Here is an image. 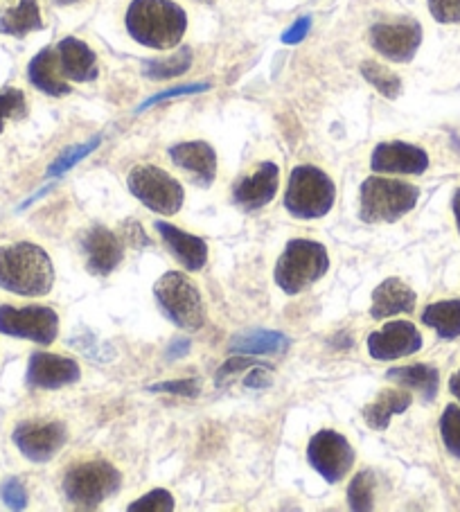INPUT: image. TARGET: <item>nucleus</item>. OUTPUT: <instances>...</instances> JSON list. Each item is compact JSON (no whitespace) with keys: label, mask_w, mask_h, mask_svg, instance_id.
I'll use <instances>...</instances> for the list:
<instances>
[{"label":"nucleus","mask_w":460,"mask_h":512,"mask_svg":"<svg viewBox=\"0 0 460 512\" xmlns=\"http://www.w3.org/2000/svg\"><path fill=\"white\" fill-rule=\"evenodd\" d=\"M131 39L152 50H172L188 30V16L172 0H131L127 10Z\"/></svg>","instance_id":"obj_1"},{"label":"nucleus","mask_w":460,"mask_h":512,"mask_svg":"<svg viewBox=\"0 0 460 512\" xmlns=\"http://www.w3.org/2000/svg\"><path fill=\"white\" fill-rule=\"evenodd\" d=\"M55 282L50 255L37 244L0 246V289L16 296H46Z\"/></svg>","instance_id":"obj_2"},{"label":"nucleus","mask_w":460,"mask_h":512,"mask_svg":"<svg viewBox=\"0 0 460 512\" xmlns=\"http://www.w3.org/2000/svg\"><path fill=\"white\" fill-rule=\"evenodd\" d=\"M420 199V190L406 181L370 176L361 183L359 217L366 224H393L411 213Z\"/></svg>","instance_id":"obj_3"},{"label":"nucleus","mask_w":460,"mask_h":512,"mask_svg":"<svg viewBox=\"0 0 460 512\" xmlns=\"http://www.w3.org/2000/svg\"><path fill=\"white\" fill-rule=\"evenodd\" d=\"M327 267H330V258L323 244L314 240H291L276 264V282L285 294L296 296L321 280Z\"/></svg>","instance_id":"obj_4"},{"label":"nucleus","mask_w":460,"mask_h":512,"mask_svg":"<svg viewBox=\"0 0 460 512\" xmlns=\"http://www.w3.org/2000/svg\"><path fill=\"white\" fill-rule=\"evenodd\" d=\"M336 188L330 176L314 165H298L289 176L285 208L296 219H318L330 213Z\"/></svg>","instance_id":"obj_5"},{"label":"nucleus","mask_w":460,"mask_h":512,"mask_svg":"<svg viewBox=\"0 0 460 512\" xmlns=\"http://www.w3.org/2000/svg\"><path fill=\"white\" fill-rule=\"evenodd\" d=\"M154 296L165 312L167 319L181 330H201L206 323V307L203 298L194 282L179 271H167L165 276L156 282Z\"/></svg>","instance_id":"obj_6"},{"label":"nucleus","mask_w":460,"mask_h":512,"mask_svg":"<svg viewBox=\"0 0 460 512\" xmlns=\"http://www.w3.org/2000/svg\"><path fill=\"white\" fill-rule=\"evenodd\" d=\"M122 485V474L106 461L77 463L64 476L66 499L79 510H95L113 497Z\"/></svg>","instance_id":"obj_7"},{"label":"nucleus","mask_w":460,"mask_h":512,"mask_svg":"<svg viewBox=\"0 0 460 512\" xmlns=\"http://www.w3.org/2000/svg\"><path fill=\"white\" fill-rule=\"evenodd\" d=\"M127 185L134 197L158 215H176L183 206V185L156 165H138L129 172Z\"/></svg>","instance_id":"obj_8"},{"label":"nucleus","mask_w":460,"mask_h":512,"mask_svg":"<svg viewBox=\"0 0 460 512\" xmlns=\"http://www.w3.org/2000/svg\"><path fill=\"white\" fill-rule=\"evenodd\" d=\"M0 334L16 339H28L41 346H50L59 334V316L50 307H0Z\"/></svg>","instance_id":"obj_9"},{"label":"nucleus","mask_w":460,"mask_h":512,"mask_svg":"<svg viewBox=\"0 0 460 512\" xmlns=\"http://www.w3.org/2000/svg\"><path fill=\"white\" fill-rule=\"evenodd\" d=\"M307 458L327 483H339L355 465V449L345 436L323 429L309 440Z\"/></svg>","instance_id":"obj_10"},{"label":"nucleus","mask_w":460,"mask_h":512,"mask_svg":"<svg viewBox=\"0 0 460 512\" xmlns=\"http://www.w3.org/2000/svg\"><path fill=\"white\" fill-rule=\"evenodd\" d=\"M422 43V25L415 19H400L393 23H377L370 28V46L379 55L395 64H406L415 57Z\"/></svg>","instance_id":"obj_11"},{"label":"nucleus","mask_w":460,"mask_h":512,"mask_svg":"<svg viewBox=\"0 0 460 512\" xmlns=\"http://www.w3.org/2000/svg\"><path fill=\"white\" fill-rule=\"evenodd\" d=\"M14 443L32 463H48L66 445V427L61 422H23L14 429Z\"/></svg>","instance_id":"obj_12"},{"label":"nucleus","mask_w":460,"mask_h":512,"mask_svg":"<svg viewBox=\"0 0 460 512\" xmlns=\"http://www.w3.org/2000/svg\"><path fill=\"white\" fill-rule=\"evenodd\" d=\"M422 348V334L409 321H393L368 337L370 357L393 361L415 355Z\"/></svg>","instance_id":"obj_13"},{"label":"nucleus","mask_w":460,"mask_h":512,"mask_svg":"<svg viewBox=\"0 0 460 512\" xmlns=\"http://www.w3.org/2000/svg\"><path fill=\"white\" fill-rule=\"evenodd\" d=\"M370 167L377 174H424L429 167V156L420 147L393 140L375 147Z\"/></svg>","instance_id":"obj_14"},{"label":"nucleus","mask_w":460,"mask_h":512,"mask_svg":"<svg viewBox=\"0 0 460 512\" xmlns=\"http://www.w3.org/2000/svg\"><path fill=\"white\" fill-rule=\"evenodd\" d=\"M82 370L75 359L48 355V352H34L28 366V384L43 391H55L68 384H75Z\"/></svg>","instance_id":"obj_15"},{"label":"nucleus","mask_w":460,"mask_h":512,"mask_svg":"<svg viewBox=\"0 0 460 512\" xmlns=\"http://www.w3.org/2000/svg\"><path fill=\"white\" fill-rule=\"evenodd\" d=\"M280 185V170L278 165L273 163H260L258 170L251 176H244V179L235 185L233 197L240 208L246 213H253V210H260L273 201Z\"/></svg>","instance_id":"obj_16"},{"label":"nucleus","mask_w":460,"mask_h":512,"mask_svg":"<svg viewBox=\"0 0 460 512\" xmlns=\"http://www.w3.org/2000/svg\"><path fill=\"white\" fill-rule=\"evenodd\" d=\"M170 158L174 165H179L181 170L188 172L192 181H197L201 188H208L215 181L217 154L203 140H192V143H179L170 147Z\"/></svg>","instance_id":"obj_17"},{"label":"nucleus","mask_w":460,"mask_h":512,"mask_svg":"<svg viewBox=\"0 0 460 512\" xmlns=\"http://www.w3.org/2000/svg\"><path fill=\"white\" fill-rule=\"evenodd\" d=\"M86 267L95 276H109L122 262V244L109 228L95 226L84 235Z\"/></svg>","instance_id":"obj_18"},{"label":"nucleus","mask_w":460,"mask_h":512,"mask_svg":"<svg viewBox=\"0 0 460 512\" xmlns=\"http://www.w3.org/2000/svg\"><path fill=\"white\" fill-rule=\"evenodd\" d=\"M57 55H59V68L61 75L70 82H93L100 75L97 70V57L95 52L86 46L84 41H79L75 37H66L59 41L57 46Z\"/></svg>","instance_id":"obj_19"},{"label":"nucleus","mask_w":460,"mask_h":512,"mask_svg":"<svg viewBox=\"0 0 460 512\" xmlns=\"http://www.w3.org/2000/svg\"><path fill=\"white\" fill-rule=\"evenodd\" d=\"M156 231L161 233L167 249L188 271H199L208 262V244L197 235H190L172 224L156 222Z\"/></svg>","instance_id":"obj_20"},{"label":"nucleus","mask_w":460,"mask_h":512,"mask_svg":"<svg viewBox=\"0 0 460 512\" xmlns=\"http://www.w3.org/2000/svg\"><path fill=\"white\" fill-rule=\"evenodd\" d=\"M415 291L400 278H388L373 291V307L370 316L375 321L391 319L395 314H411L415 307Z\"/></svg>","instance_id":"obj_21"},{"label":"nucleus","mask_w":460,"mask_h":512,"mask_svg":"<svg viewBox=\"0 0 460 512\" xmlns=\"http://www.w3.org/2000/svg\"><path fill=\"white\" fill-rule=\"evenodd\" d=\"M28 79L41 93L52 97H64L70 93V86L64 82L59 68L57 48H43L37 57L30 61Z\"/></svg>","instance_id":"obj_22"},{"label":"nucleus","mask_w":460,"mask_h":512,"mask_svg":"<svg viewBox=\"0 0 460 512\" xmlns=\"http://www.w3.org/2000/svg\"><path fill=\"white\" fill-rule=\"evenodd\" d=\"M386 377L391 382L400 384L404 388H411V391L422 393V397L427 402H431L438 393L440 386V375L438 370L427 364H413V366H400V368H391L386 373Z\"/></svg>","instance_id":"obj_23"},{"label":"nucleus","mask_w":460,"mask_h":512,"mask_svg":"<svg viewBox=\"0 0 460 512\" xmlns=\"http://www.w3.org/2000/svg\"><path fill=\"white\" fill-rule=\"evenodd\" d=\"M228 348L235 355H280L289 348V339L273 330H253L237 334Z\"/></svg>","instance_id":"obj_24"},{"label":"nucleus","mask_w":460,"mask_h":512,"mask_svg":"<svg viewBox=\"0 0 460 512\" xmlns=\"http://www.w3.org/2000/svg\"><path fill=\"white\" fill-rule=\"evenodd\" d=\"M43 30L41 10L37 0H19V5L0 14V34L25 37V34Z\"/></svg>","instance_id":"obj_25"},{"label":"nucleus","mask_w":460,"mask_h":512,"mask_svg":"<svg viewBox=\"0 0 460 512\" xmlns=\"http://www.w3.org/2000/svg\"><path fill=\"white\" fill-rule=\"evenodd\" d=\"M411 406V395L404 391H382L373 404H368L364 409V418L368 427L377 431L388 429V422L393 416H400Z\"/></svg>","instance_id":"obj_26"},{"label":"nucleus","mask_w":460,"mask_h":512,"mask_svg":"<svg viewBox=\"0 0 460 512\" xmlns=\"http://www.w3.org/2000/svg\"><path fill=\"white\" fill-rule=\"evenodd\" d=\"M422 323L438 332L440 339L460 337V300H440L422 312Z\"/></svg>","instance_id":"obj_27"},{"label":"nucleus","mask_w":460,"mask_h":512,"mask_svg":"<svg viewBox=\"0 0 460 512\" xmlns=\"http://www.w3.org/2000/svg\"><path fill=\"white\" fill-rule=\"evenodd\" d=\"M190 66H192V50L181 48L176 55H170L165 59L145 61V75L149 79H172L188 73Z\"/></svg>","instance_id":"obj_28"},{"label":"nucleus","mask_w":460,"mask_h":512,"mask_svg":"<svg viewBox=\"0 0 460 512\" xmlns=\"http://www.w3.org/2000/svg\"><path fill=\"white\" fill-rule=\"evenodd\" d=\"M361 75H364L366 82L373 84L379 93L388 97V100H397V97H400L402 79L391 73L386 66L375 64V61H364V64H361Z\"/></svg>","instance_id":"obj_29"},{"label":"nucleus","mask_w":460,"mask_h":512,"mask_svg":"<svg viewBox=\"0 0 460 512\" xmlns=\"http://www.w3.org/2000/svg\"><path fill=\"white\" fill-rule=\"evenodd\" d=\"M348 503L352 510L368 512L375 506V479L370 472H359L348 488Z\"/></svg>","instance_id":"obj_30"},{"label":"nucleus","mask_w":460,"mask_h":512,"mask_svg":"<svg viewBox=\"0 0 460 512\" xmlns=\"http://www.w3.org/2000/svg\"><path fill=\"white\" fill-rule=\"evenodd\" d=\"M28 116V102L19 88H5L0 91V134H3L5 122L23 120Z\"/></svg>","instance_id":"obj_31"},{"label":"nucleus","mask_w":460,"mask_h":512,"mask_svg":"<svg viewBox=\"0 0 460 512\" xmlns=\"http://www.w3.org/2000/svg\"><path fill=\"white\" fill-rule=\"evenodd\" d=\"M100 143H102V138L100 136H95L93 140H88V143H82V145H75V147H70V149H66L64 154H61L55 163H52L50 167H48V176H61L64 172H68V170H73V167L82 161V158H86V156H91L97 147H100Z\"/></svg>","instance_id":"obj_32"},{"label":"nucleus","mask_w":460,"mask_h":512,"mask_svg":"<svg viewBox=\"0 0 460 512\" xmlns=\"http://www.w3.org/2000/svg\"><path fill=\"white\" fill-rule=\"evenodd\" d=\"M440 436L451 456L460 458V406L449 404L440 418Z\"/></svg>","instance_id":"obj_33"},{"label":"nucleus","mask_w":460,"mask_h":512,"mask_svg":"<svg viewBox=\"0 0 460 512\" xmlns=\"http://www.w3.org/2000/svg\"><path fill=\"white\" fill-rule=\"evenodd\" d=\"M174 499L167 490H152L143 499L134 501L129 506V512H172Z\"/></svg>","instance_id":"obj_34"},{"label":"nucleus","mask_w":460,"mask_h":512,"mask_svg":"<svg viewBox=\"0 0 460 512\" xmlns=\"http://www.w3.org/2000/svg\"><path fill=\"white\" fill-rule=\"evenodd\" d=\"M208 88H210V84H185V86L167 88V91H163V93H156V95L149 97L147 102L140 104V107H138V113H140V111H145V109H149V107H154V104H161V102H165V100H172V97L203 93V91H208Z\"/></svg>","instance_id":"obj_35"},{"label":"nucleus","mask_w":460,"mask_h":512,"mask_svg":"<svg viewBox=\"0 0 460 512\" xmlns=\"http://www.w3.org/2000/svg\"><path fill=\"white\" fill-rule=\"evenodd\" d=\"M429 12L438 23H460V0H429Z\"/></svg>","instance_id":"obj_36"},{"label":"nucleus","mask_w":460,"mask_h":512,"mask_svg":"<svg viewBox=\"0 0 460 512\" xmlns=\"http://www.w3.org/2000/svg\"><path fill=\"white\" fill-rule=\"evenodd\" d=\"M0 497H3L5 506L12 508V510H23L28 506V492H25L23 483L10 479L3 483V488H0Z\"/></svg>","instance_id":"obj_37"},{"label":"nucleus","mask_w":460,"mask_h":512,"mask_svg":"<svg viewBox=\"0 0 460 512\" xmlns=\"http://www.w3.org/2000/svg\"><path fill=\"white\" fill-rule=\"evenodd\" d=\"M149 391L194 397V395L199 393V382H197V379H179V382H163V384L149 386Z\"/></svg>","instance_id":"obj_38"},{"label":"nucleus","mask_w":460,"mask_h":512,"mask_svg":"<svg viewBox=\"0 0 460 512\" xmlns=\"http://www.w3.org/2000/svg\"><path fill=\"white\" fill-rule=\"evenodd\" d=\"M309 30H312V19H309V16H303V19H298L285 34H282V43H287V46H296V43H300L307 37Z\"/></svg>","instance_id":"obj_39"},{"label":"nucleus","mask_w":460,"mask_h":512,"mask_svg":"<svg viewBox=\"0 0 460 512\" xmlns=\"http://www.w3.org/2000/svg\"><path fill=\"white\" fill-rule=\"evenodd\" d=\"M271 384V377H267V370H251L246 377V386L249 388H267Z\"/></svg>","instance_id":"obj_40"},{"label":"nucleus","mask_w":460,"mask_h":512,"mask_svg":"<svg viewBox=\"0 0 460 512\" xmlns=\"http://www.w3.org/2000/svg\"><path fill=\"white\" fill-rule=\"evenodd\" d=\"M190 348H192V343H190V339H176L172 346H170V350H167V357L170 359H179V357H185L190 352Z\"/></svg>","instance_id":"obj_41"},{"label":"nucleus","mask_w":460,"mask_h":512,"mask_svg":"<svg viewBox=\"0 0 460 512\" xmlns=\"http://www.w3.org/2000/svg\"><path fill=\"white\" fill-rule=\"evenodd\" d=\"M449 391L454 393V395H456V400L460 402V370H458V373H456L454 377L449 379Z\"/></svg>","instance_id":"obj_42"},{"label":"nucleus","mask_w":460,"mask_h":512,"mask_svg":"<svg viewBox=\"0 0 460 512\" xmlns=\"http://www.w3.org/2000/svg\"><path fill=\"white\" fill-rule=\"evenodd\" d=\"M454 215H456V224H458V233H460V190L454 197Z\"/></svg>","instance_id":"obj_43"},{"label":"nucleus","mask_w":460,"mask_h":512,"mask_svg":"<svg viewBox=\"0 0 460 512\" xmlns=\"http://www.w3.org/2000/svg\"><path fill=\"white\" fill-rule=\"evenodd\" d=\"M59 5H70V3H77V0H55Z\"/></svg>","instance_id":"obj_44"},{"label":"nucleus","mask_w":460,"mask_h":512,"mask_svg":"<svg viewBox=\"0 0 460 512\" xmlns=\"http://www.w3.org/2000/svg\"><path fill=\"white\" fill-rule=\"evenodd\" d=\"M199 3H215V0H199Z\"/></svg>","instance_id":"obj_45"}]
</instances>
